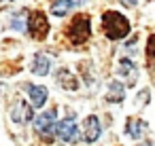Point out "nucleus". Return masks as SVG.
<instances>
[{
    "label": "nucleus",
    "mask_w": 155,
    "mask_h": 146,
    "mask_svg": "<svg viewBox=\"0 0 155 146\" xmlns=\"http://www.w3.org/2000/svg\"><path fill=\"white\" fill-rule=\"evenodd\" d=\"M102 28H104V34H106L110 40H121V38H125V36L130 34V30H132L130 21H127L121 13H117V11H106V13L102 15Z\"/></svg>",
    "instance_id": "nucleus-1"
},
{
    "label": "nucleus",
    "mask_w": 155,
    "mask_h": 146,
    "mask_svg": "<svg viewBox=\"0 0 155 146\" xmlns=\"http://www.w3.org/2000/svg\"><path fill=\"white\" fill-rule=\"evenodd\" d=\"M66 36L72 45H83L91 36V17L87 13H79L66 26Z\"/></svg>",
    "instance_id": "nucleus-2"
},
{
    "label": "nucleus",
    "mask_w": 155,
    "mask_h": 146,
    "mask_svg": "<svg viewBox=\"0 0 155 146\" xmlns=\"http://www.w3.org/2000/svg\"><path fill=\"white\" fill-rule=\"evenodd\" d=\"M28 34L34 40H45L49 34V21L43 11H32L28 15Z\"/></svg>",
    "instance_id": "nucleus-3"
},
{
    "label": "nucleus",
    "mask_w": 155,
    "mask_h": 146,
    "mask_svg": "<svg viewBox=\"0 0 155 146\" xmlns=\"http://www.w3.org/2000/svg\"><path fill=\"white\" fill-rule=\"evenodd\" d=\"M55 135H58L62 142L74 144V142L79 140V127H77L74 116H66L64 121H60V123L55 125Z\"/></svg>",
    "instance_id": "nucleus-4"
},
{
    "label": "nucleus",
    "mask_w": 155,
    "mask_h": 146,
    "mask_svg": "<svg viewBox=\"0 0 155 146\" xmlns=\"http://www.w3.org/2000/svg\"><path fill=\"white\" fill-rule=\"evenodd\" d=\"M55 119H58V108H51V110H45L41 116H36V121H34V127H36V131L41 133V135H45V138H51V133L55 131Z\"/></svg>",
    "instance_id": "nucleus-5"
},
{
    "label": "nucleus",
    "mask_w": 155,
    "mask_h": 146,
    "mask_svg": "<svg viewBox=\"0 0 155 146\" xmlns=\"http://www.w3.org/2000/svg\"><path fill=\"white\" fill-rule=\"evenodd\" d=\"M98 135H100V121H98V116H87L85 121H83V138H85V142H96L98 140Z\"/></svg>",
    "instance_id": "nucleus-6"
},
{
    "label": "nucleus",
    "mask_w": 155,
    "mask_h": 146,
    "mask_svg": "<svg viewBox=\"0 0 155 146\" xmlns=\"http://www.w3.org/2000/svg\"><path fill=\"white\" fill-rule=\"evenodd\" d=\"M55 81H58V85H60L64 91H77V89H79V81H77V76H74L70 70H66V68H62V70L58 72Z\"/></svg>",
    "instance_id": "nucleus-7"
},
{
    "label": "nucleus",
    "mask_w": 155,
    "mask_h": 146,
    "mask_svg": "<svg viewBox=\"0 0 155 146\" xmlns=\"http://www.w3.org/2000/svg\"><path fill=\"white\" fill-rule=\"evenodd\" d=\"M32 116H34V110H32L26 102H19V104L13 106V110H11V119H13L15 123H28V121H32Z\"/></svg>",
    "instance_id": "nucleus-8"
},
{
    "label": "nucleus",
    "mask_w": 155,
    "mask_h": 146,
    "mask_svg": "<svg viewBox=\"0 0 155 146\" xmlns=\"http://www.w3.org/2000/svg\"><path fill=\"white\" fill-rule=\"evenodd\" d=\"M49 66H51L49 55L38 53V55L34 57V62H32V74H36V76H45V74L49 72Z\"/></svg>",
    "instance_id": "nucleus-9"
},
{
    "label": "nucleus",
    "mask_w": 155,
    "mask_h": 146,
    "mask_svg": "<svg viewBox=\"0 0 155 146\" xmlns=\"http://www.w3.org/2000/svg\"><path fill=\"white\" fill-rule=\"evenodd\" d=\"M26 89H28L30 100H32V104H34L36 108H41V106L47 102V89H45V87H41V85H26Z\"/></svg>",
    "instance_id": "nucleus-10"
},
{
    "label": "nucleus",
    "mask_w": 155,
    "mask_h": 146,
    "mask_svg": "<svg viewBox=\"0 0 155 146\" xmlns=\"http://www.w3.org/2000/svg\"><path fill=\"white\" fill-rule=\"evenodd\" d=\"M119 74L121 76H127V85H134L136 83V66L130 57H121V64H119Z\"/></svg>",
    "instance_id": "nucleus-11"
},
{
    "label": "nucleus",
    "mask_w": 155,
    "mask_h": 146,
    "mask_svg": "<svg viewBox=\"0 0 155 146\" xmlns=\"http://www.w3.org/2000/svg\"><path fill=\"white\" fill-rule=\"evenodd\" d=\"M123 97H125V87H123L119 81H113V83L108 85L106 102H115V104H119V102H123Z\"/></svg>",
    "instance_id": "nucleus-12"
},
{
    "label": "nucleus",
    "mask_w": 155,
    "mask_h": 146,
    "mask_svg": "<svg viewBox=\"0 0 155 146\" xmlns=\"http://www.w3.org/2000/svg\"><path fill=\"white\" fill-rule=\"evenodd\" d=\"M144 129H147V123H144L142 119H127V123H125V131H127V135H132L134 140H138Z\"/></svg>",
    "instance_id": "nucleus-13"
},
{
    "label": "nucleus",
    "mask_w": 155,
    "mask_h": 146,
    "mask_svg": "<svg viewBox=\"0 0 155 146\" xmlns=\"http://www.w3.org/2000/svg\"><path fill=\"white\" fill-rule=\"evenodd\" d=\"M70 9H72V0H55V2L51 5V13H53L55 17L66 15Z\"/></svg>",
    "instance_id": "nucleus-14"
},
{
    "label": "nucleus",
    "mask_w": 155,
    "mask_h": 146,
    "mask_svg": "<svg viewBox=\"0 0 155 146\" xmlns=\"http://www.w3.org/2000/svg\"><path fill=\"white\" fill-rule=\"evenodd\" d=\"M144 55H147V59H155V34H151V36H149Z\"/></svg>",
    "instance_id": "nucleus-15"
},
{
    "label": "nucleus",
    "mask_w": 155,
    "mask_h": 146,
    "mask_svg": "<svg viewBox=\"0 0 155 146\" xmlns=\"http://www.w3.org/2000/svg\"><path fill=\"white\" fill-rule=\"evenodd\" d=\"M24 15H26V13L15 15V17H13V21H11V28H15V30H24Z\"/></svg>",
    "instance_id": "nucleus-16"
},
{
    "label": "nucleus",
    "mask_w": 155,
    "mask_h": 146,
    "mask_svg": "<svg viewBox=\"0 0 155 146\" xmlns=\"http://www.w3.org/2000/svg\"><path fill=\"white\" fill-rule=\"evenodd\" d=\"M147 100H149V91L144 89V91L138 95V100H136V102H138V104H147Z\"/></svg>",
    "instance_id": "nucleus-17"
},
{
    "label": "nucleus",
    "mask_w": 155,
    "mask_h": 146,
    "mask_svg": "<svg viewBox=\"0 0 155 146\" xmlns=\"http://www.w3.org/2000/svg\"><path fill=\"white\" fill-rule=\"evenodd\" d=\"M123 2H125V5H130V7H134V5L138 2V0H123Z\"/></svg>",
    "instance_id": "nucleus-18"
},
{
    "label": "nucleus",
    "mask_w": 155,
    "mask_h": 146,
    "mask_svg": "<svg viewBox=\"0 0 155 146\" xmlns=\"http://www.w3.org/2000/svg\"><path fill=\"white\" fill-rule=\"evenodd\" d=\"M140 146H151V142H144V144H140Z\"/></svg>",
    "instance_id": "nucleus-19"
},
{
    "label": "nucleus",
    "mask_w": 155,
    "mask_h": 146,
    "mask_svg": "<svg viewBox=\"0 0 155 146\" xmlns=\"http://www.w3.org/2000/svg\"><path fill=\"white\" fill-rule=\"evenodd\" d=\"M2 2H11V0H2Z\"/></svg>",
    "instance_id": "nucleus-20"
}]
</instances>
